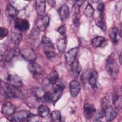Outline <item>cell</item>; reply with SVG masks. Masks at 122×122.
<instances>
[{"instance_id": "obj_1", "label": "cell", "mask_w": 122, "mask_h": 122, "mask_svg": "<svg viewBox=\"0 0 122 122\" xmlns=\"http://www.w3.org/2000/svg\"><path fill=\"white\" fill-rule=\"evenodd\" d=\"M105 67L106 70L110 76L113 79H116L119 73V66L112 54L110 55L108 57Z\"/></svg>"}, {"instance_id": "obj_2", "label": "cell", "mask_w": 122, "mask_h": 122, "mask_svg": "<svg viewBox=\"0 0 122 122\" xmlns=\"http://www.w3.org/2000/svg\"><path fill=\"white\" fill-rule=\"evenodd\" d=\"M1 87L5 95L7 97L17 98L20 96L21 92L18 87L11 85L7 83L2 84Z\"/></svg>"}, {"instance_id": "obj_3", "label": "cell", "mask_w": 122, "mask_h": 122, "mask_svg": "<svg viewBox=\"0 0 122 122\" xmlns=\"http://www.w3.org/2000/svg\"><path fill=\"white\" fill-rule=\"evenodd\" d=\"M28 69L30 74L34 78L39 79L43 74V70L41 66L34 62L30 63L28 65Z\"/></svg>"}, {"instance_id": "obj_4", "label": "cell", "mask_w": 122, "mask_h": 122, "mask_svg": "<svg viewBox=\"0 0 122 122\" xmlns=\"http://www.w3.org/2000/svg\"><path fill=\"white\" fill-rule=\"evenodd\" d=\"M64 86L62 84H57L53 92H50V102L52 103L56 102L61 97Z\"/></svg>"}, {"instance_id": "obj_5", "label": "cell", "mask_w": 122, "mask_h": 122, "mask_svg": "<svg viewBox=\"0 0 122 122\" xmlns=\"http://www.w3.org/2000/svg\"><path fill=\"white\" fill-rule=\"evenodd\" d=\"M20 54L22 58L26 61L30 62H33L37 58L36 52L30 48L22 49L20 51Z\"/></svg>"}, {"instance_id": "obj_6", "label": "cell", "mask_w": 122, "mask_h": 122, "mask_svg": "<svg viewBox=\"0 0 122 122\" xmlns=\"http://www.w3.org/2000/svg\"><path fill=\"white\" fill-rule=\"evenodd\" d=\"M30 112L26 110H20L15 112L13 115L9 117L10 121L12 122H23L26 121Z\"/></svg>"}, {"instance_id": "obj_7", "label": "cell", "mask_w": 122, "mask_h": 122, "mask_svg": "<svg viewBox=\"0 0 122 122\" xmlns=\"http://www.w3.org/2000/svg\"><path fill=\"white\" fill-rule=\"evenodd\" d=\"M14 25L15 28L19 31H25L30 28V23L28 20L25 19L16 18L15 19Z\"/></svg>"}, {"instance_id": "obj_8", "label": "cell", "mask_w": 122, "mask_h": 122, "mask_svg": "<svg viewBox=\"0 0 122 122\" xmlns=\"http://www.w3.org/2000/svg\"><path fill=\"white\" fill-rule=\"evenodd\" d=\"M83 115L86 120L92 119L94 115L96 110L94 105L92 103L86 102L83 106Z\"/></svg>"}, {"instance_id": "obj_9", "label": "cell", "mask_w": 122, "mask_h": 122, "mask_svg": "<svg viewBox=\"0 0 122 122\" xmlns=\"http://www.w3.org/2000/svg\"><path fill=\"white\" fill-rule=\"evenodd\" d=\"M105 120L107 121H112L115 119L117 116V112L112 106L108 105L102 111Z\"/></svg>"}, {"instance_id": "obj_10", "label": "cell", "mask_w": 122, "mask_h": 122, "mask_svg": "<svg viewBox=\"0 0 122 122\" xmlns=\"http://www.w3.org/2000/svg\"><path fill=\"white\" fill-rule=\"evenodd\" d=\"M6 83L19 88L23 85V83L20 78L16 74H9L6 78Z\"/></svg>"}, {"instance_id": "obj_11", "label": "cell", "mask_w": 122, "mask_h": 122, "mask_svg": "<svg viewBox=\"0 0 122 122\" xmlns=\"http://www.w3.org/2000/svg\"><path fill=\"white\" fill-rule=\"evenodd\" d=\"M25 104L30 108H38L41 105V99L35 95L27 97L24 100Z\"/></svg>"}, {"instance_id": "obj_12", "label": "cell", "mask_w": 122, "mask_h": 122, "mask_svg": "<svg viewBox=\"0 0 122 122\" xmlns=\"http://www.w3.org/2000/svg\"><path fill=\"white\" fill-rule=\"evenodd\" d=\"M78 51V48L75 47L71 49L65 53V59L67 64L71 65V64L73 62V61L76 59Z\"/></svg>"}, {"instance_id": "obj_13", "label": "cell", "mask_w": 122, "mask_h": 122, "mask_svg": "<svg viewBox=\"0 0 122 122\" xmlns=\"http://www.w3.org/2000/svg\"><path fill=\"white\" fill-rule=\"evenodd\" d=\"M69 89L71 95L73 97H77L81 91V85L77 80L71 81L69 84Z\"/></svg>"}, {"instance_id": "obj_14", "label": "cell", "mask_w": 122, "mask_h": 122, "mask_svg": "<svg viewBox=\"0 0 122 122\" xmlns=\"http://www.w3.org/2000/svg\"><path fill=\"white\" fill-rule=\"evenodd\" d=\"M1 111L4 115L10 116L15 113V108L10 102H7L3 104L1 107Z\"/></svg>"}, {"instance_id": "obj_15", "label": "cell", "mask_w": 122, "mask_h": 122, "mask_svg": "<svg viewBox=\"0 0 122 122\" xmlns=\"http://www.w3.org/2000/svg\"><path fill=\"white\" fill-rule=\"evenodd\" d=\"M49 22L50 19L48 16L44 15L38 20L36 23L37 27L39 30L44 31L49 26Z\"/></svg>"}, {"instance_id": "obj_16", "label": "cell", "mask_w": 122, "mask_h": 122, "mask_svg": "<svg viewBox=\"0 0 122 122\" xmlns=\"http://www.w3.org/2000/svg\"><path fill=\"white\" fill-rule=\"evenodd\" d=\"M35 9L37 14L40 16H43L46 10V3L44 0H38L35 1Z\"/></svg>"}, {"instance_id": "obj_17", "label": "cell", "mask_w": 122, "mask_h": 122, "mask_svg": "<svg viewBox=\"0 0 122 122\" xmlns=\"http://www.w3.org/2000/svg\"><path fill=\"white\" fill-rule=\"evenodd\" d=\"M59 15L62 21L65 20L70 15L69 7L66 4L62 5L58 10Z\"/></svg>"}, {"instance_id": "obj_18", "label": "cell", "mask_w": 122, "mask_h": 122, "mask_svg": "<svg viewBox=\"0 0 122 122\" xmlns=\"http://www.w3.org/2000/svg\"><path fill=\"white\" fill-rule=\"evenodd\" d=\"M20 51L18 48H14L10 49L6 52L4 55V60L6 61H10L13 58L17 56L20 54Z\"/></svg>"}, {"instance_id": "obj_19", "label": "cell", "mask_w": 122, "mask_h": 122, "mask_svg": "<svg viewBox=\"0 0 122 122\" xmlns=\"http://www.w3.org/2000/svg\"><path fill=\"white\" fill-rule=\"evenodd\" d=\"M67 43V41L66 37L60 38L57 40L56 42V46L57 50L60 53L63 54L65 52L66 49Z\"/></svg>"}, {"instance_id": "obj_20", "label": "cell", "mask_w": 122, "mask_h": 122, "mask_svg": "<svg viewBox=\"0 0 122 122\" xmlns=\"http://www.w3.org/2000/svg\"><path fill=\"white\" fill-rule=\"evenodd\" d=\"M118 34H119L118 29L115 27L110 28L108 30V35L112 42L117 43L118 42Z\"/></svg>"}, {"instance_id": "obj_21", "label": "cell", "mask_w": 122, "mask_h": 122, "mask_svg": "<svg viewBox=\"0 0 122 122\" xmlns=\"http://www.w3.org/2000/svg\"><path fill=\"white\" fill-rule=\"evenodd\" d=\"M10 40L11 42L14 45H19L22 40V35L21 33L18 31L12 32L10 35Z\"/></svg>"}, {"instance_id": "obj_22", "label": "cell", "mask_w": 122, "mask_h": 122, "mask_svg": "<svg viewBox=\"0 0 122 122\" xmlns=\"http://www.w3.org/2000/svg\"><path fill=\"white\" fill-rule=\"evenodd\" d=\"M19 11L17 9L11 4H8L6 9V14L7 16L10 18L16 17L18 14Z\"/></svg>"}, {"instance_id": "obj_23", "label": "cell", "mask_w": 122, "mask_h": 122, "mask_svg": "<svg viewBox=\"0 0 122 122\" xmlns=\"http://www.w3.org/2000/svg\"><path fill=\"white\" fill-rule=\"evenodd\" d=\"M81 71V67L79 64V62L77 59H75L71 65V71L73 75L77 77Z\"/></svg>"}, {"instance_id": "obj_24", "label": "cell", "mask_w": 122, "mask_h": 122, "mask_svg": "<svg viewBox=\"0 0 122 122\" xmlns=\"http://www.w3.org/2000/svg\"><path fill=\"white\" fill-rule=\"evenodd\" d=\"M105 41V39L103 37L97 36L92 40L91 44L93 47L98 48L101 47Z\"/></svg>"}, {"instance_id": "obj_25", "label": "cell", "mask_w": 122, "mask_h": 122, "mask_svg": "<svg viewBox=\"0 0 122 122\" xmlns=\"http://www.w3.org/2000/svg\"><path fill=\"white\" fill-rule=\"evenodd\" d=\"M50 112L49 108L45 105L41 104L38 108V114L41 117H45L47 116Z\"/></svg>"}, {"instance_id": "obj_26", "label": "cell", "mask_w": 122, "mask_h": 122, "mask_svg": "<svg viewBox=\"0 0 122 122\" xmlns=\"http://www.w3.org/2000/svg\"><path fill=\"white\" fill-rule=\"evenodd\" d=\"M92 71L90 69H86L83 71L81 76V80L83 84L88 83L89 80L91 75Z\"/></svg>"}, {"instance_id": "obj_27", "label": "cell", "mask_w": 122, "mask_h": 122, "mask_svg": "<svg viewBox=\"0 0 122 122\" xmlns=\"http://www.w3.org/2000/svg\"><path fill=\"white\" fill-rule=\"evenodd\" d=\"M47 78L49 82L53 85L57 81L59 78V75L56 71L53 70L49 73Z\"/></svg>"}, {"instance_id": "obj_28", "label": "cell", "mask_w": 122, "mask_h": 122, "mask_svg": "<svg viewBox=\"0 0 122 122\" xmlns=\"http://www.w3.org/2000/svg\"><path fill=\"white\" fill-rule=\"evenodd\" d=\"M96 24L102 31H105L106 30V25L103 14L100 15V18L96 21Z\"/></svg>"}, {"instance_id": "obj_29", "label": "cell", "mask_w": 122, "mask_h": 122, "mask_svg": "<svg viewBox=\"0 0 122 122\" xmlns=\"http://www.w3.org/2000/svg\"><path fill=\"white\" fill-rule=\"evenodd\" d=\"M98 78V74L96 71H92L91 75L88 81V83L93 88L97 87V80Z\"/></svg>"}, {"instance_id": "obj_30", "label": "cell", "mask_w": 122, "mask_h": 122, "mask_svg": "<svg viewBox=\"0 0 122 122\" xmlns=\"http://www.w3.org/2000/svg\"><path fill=\"white\" fill-rule=\"evenodd\" d=\"M112 102L116 108L121 109L122 108V96L120 95L115 94L113 95Z\"/></svg>"}, {"instance_id": "obj_31", "label": "cell", "mask_w": 122, "mask_h": 122, "mask_svg": "<svg viewBox=\"0 0 122 122\" xmlns=\"http://www.w3.org/2000/svg\"><path fill=\"white\" fill-rule=\"evenodd\" d=\"M41 42L42 44L46 48H54V44L51 41L45 36H44L42 37Z\"/></svg>"}, {"instance_id": "obj_32", "label": "cell", "mask_w": 122, "mask_h": 122, "mask_svg": "<svg viewBox=\"0 0 122 122\" xmlns=\"http://www.w3.org/2000/svg\"><path fill=\"white\" fill-rule=\"evenodd\" d=\"M61 114L59 111H54L51 113V121L52 122H60L61 121Z\"/></svg>"}, {"instance_id": "obj_33", "label": "cell", "mask_w": 122, "mask_h": 122, "mask_svg": "<svg viewBox=\"0 0 122 122\" xmlns=\"http://www.w3.org/2000/svg\"><path fill=\"white\" fill-rule=\"evenodd\" d=\"M94 12V9L92 6L90 4L88 3L86 6V8L84 10L83 13L85 16L87 17H91L93 15Z\"/></svg>"}, {"instance_id": "obj_34", "label": "cell", "mask_w": 122, "mask_h": 122, "mask_svg": "<svg viewBox=\"0 0 122 122\" xmlns=\"http://www.w3.org/2000/svg\"><path fill=\"white\" fill-rule=\"evenodd\" d=\"M103 113L102 111H99L96 113L95 112L94 115L93 121L95 122H100L101 121L103 117Z\"/></svg>"}, {"instance_id": "obj_35", "label": "cell", "mask_w": 122, "mask_h": 122, "mask_svg": "<svg viewBox=\"0 0 122 122\" xmlns=\"http://www.w3.org/2000/svg\"><path fill=\"white\" fill-rule=\"evenodd\" d=\"M39 115H37L36 114H34L32 113H30V114L28 117L26 121L27 122H38L39 121Z\"/></svg>"}, {"instance_id": "obj_36", "label": "cell", "mask_w": 122, "mask_h": 122, "mask_svg": "<svg viewBox=\"0 0 122 122\" xmlns=\"http://www.w3.org/2000/svg\"><path fill=\"white\" fill-rule=\"evenodd\" d=\"M7 51V47L4 43H1L0 46V60L2 59L3 56H4L5 53Z\"/></svg>"}, {"instance_id": "obj_37", "label": "cell", "mask_w": 122, "mask_h": 122, "mask_svg": "<svg viewBox=\"0 0 122 122\" xmlns=\"http://www.w3.org/2000/svg\"><path fill=\"white\" fill-rule=\"evenodd\" d=\"M8 30L5 27H1L0 28V38H4L6 37L8 34Z\"/></svg>"}, {"instance_id": "obj_38", "label": "cell", "mask_w": 122, "mask_h": 122, "mask_svg": "<svg viewBox=\"0 0 122 122\" xmlns=\"http://www.w3.org/2000/svg\"><path fill=\"white\" fill-rule=\"evenodd\" d=\"M44 53L46 57L49 60H51L52 59H53L55 57V53L53 51H48V50L45 51Z\"/></svg>"}, {"instance_id": "obj_39", "label": "cell", "mask_w": 122, "mask_h": 122, "mask_svg": "<svg viewBox=\"0 0 122 122\" xmlns=\"http://www.w3.org/2000/svg\"><path fill=\"white\" fill-rule=\"evenodd\" d=\"M97 9L100 13V15L103 14L104 10V5L102 3H100L98 4L97 6Z\"/></svg>"}, {"instance_id": "obj_40", "label": "cell", "mask_w": 122, "mask_h": 122, "mask_svg": "<svg viewBox=\"0 0 122 122\" xmlns=\"http://www.w3.org/2000/svg\"><path fill=\"white\" fill-rule=\"evenodd\" d=\"M66 29L65 25H61V26H60L58 29L57 31L59 33H60L62 35H64L66 33Z\"/></svg>"}, {"instance_id": "obj_41", "label": "cell", "mask_w": 122, "mask_h": 122, "mask_svg": "<svg viewBox=\"0 0 122 122\" xmlns=\"http://www.w3.org/2000/svg\"><path fill=\"white\" fill-rule=\"evenodd\" d=\"M115 9L118 12H121L122 9V0L118 1L115 4Z\"/></svg>"}, {"instance_id": "obj_42", "label": "cell", "mask_w": 122, "mask_h": 122, "mask_svg": "<svg viewBox=\"0 0 122 122\" xmlns=\"http://www.w3.org/2000/svg\"><path fill=\"white\" fill-rule=\"evenodd\" d=\"M78 14H75L73 20V23L76 27H78L80 25L79 18L77 16Z\"/></svg>"}, {"instance_id": "obj_43", "label": "cell", "mask_w": 122, "mask_h": 122, "mask_svg": "<svg viewBox=\"0 0 122 122\" xmlns=\"http://www.w3.org/2000/svg\"><path fill=\"white\" fill-rule=\"evenodd\" d=\"M84 3V1H83V0H79V1H77L76 2L75 4L77 5L78 7H81Z\"/></svg>"}, {"instance_id": "obj_44", "label": "cell", "mask_w": 122, "mask_h": 122, "mask_svg": "<svg viewBox=\"0 0 122 122\" xmlns=\"http://www.w3.org/2000/svg\"><path fill=\"white\" fill-rule=\"evenodd\" d=\"M119 62H120V64H121L122 63V53H121L120 54L119 58Z\"/></svg>"}]
</instances>
